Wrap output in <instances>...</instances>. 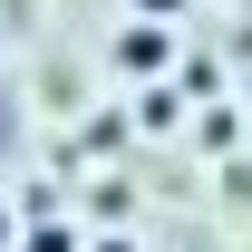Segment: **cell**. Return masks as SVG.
Instances as JSON below:
<instances>
[{
    "instance_id": "obj_1",
    "label": "cell",
    "mask_w": 252,
    "mask_h": 252,
    "mask_svg": "<svg viewBox=\"0 0 252 252\" xmlns=\"http://www.w3.org/2000/svg\"><path fill=\"white\" fill-rule=\"evenodd\" d=\"M117 68H126V78H156V68H165V30H126L117 39Z\"/></svg>"
},
{
    "instance_id": "obj_2",
    "label": "cell",
    "mask_w": 252,
    "mask_h": 252,
    "mask_svg": "<svg viewBox=\"0 0 252 252\" xmlns=\"http://www.w3.org/2000/svg\"><path fill=\"white\" fill-rule=\"evenodd\" d=\"M30 252H78V233H68V223H39V233H30Z\"/></svg>"
},
{
    "instance_id": "obj_3",
    "label": "cell",
    "mask_w": 252,
    "mask_h": 252,
    "mask_svg": "<svg viewBox=\"0 0 252 252\" xmlns=\"http://www.w3.org/2000/svg\"><path fill=\"white\" fill-rule=\"evenodd\" d=\"M136 10H146V20H165V10H185V0H136Z\"/></svg>"
},
{
    "instance_id": "obj_4",
    "label": "cell",
    "mask_w": 252,
    "mask_h": 252,
    "mask_svg": "<svg viewBox=\"0 0 252 252\" xmlns=\"http://www.w3.org/2000/svg\"><path fill=\"white\" fill-rule=\"evenodd\" d=\"M97 252H136V243H97Z\"/></svg>"
},
{
    "instance_id": "obj_5",
    "label": "cell",
    "mask_w": 252,
    "mask_h": 252,
    "mask_svg": "<svg viewBox=\"0 0 252 252\" xmlns=\"http://www.w3.org/2000/svg\"><path fill=\"white\" fill-rule=\"evenodd\" d=\"M0 243H10V223H0Z\"/></svg>"
}]
</instances>
